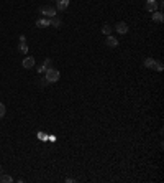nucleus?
<instances>
[{
    "mask_svg": "<svg viewBox=\"0 0 164 183\" xmlns=\"http://www.w3.org/2000/svg\"><path fill=\"white\" fill-rule=\"evenodd\" d=\"M44 73H46V78H44V79H46L48 83H56L57 79L61 78V73L57 71V70H54V68H48Z\"/></svg>",
    "mask_w": 164,
    "mask_h": 183,
    "instance_id": "f257e3e1",
    "label": "nucleus"
},
{
    "mask_svg": "<svg viewBox=\"0 0 164 183\" xmlns=\"http://www.w3.org/2000/svg\"><path fill=\"white\" fill-rule=\"evenodd\" d=\"M39 13L43 17H46V18H52V17H56V8L51 7V5H43L39 8Z\"/></svg>",
    "mask_w": 164,
    "mask_h": 183,
    "instance_id": "f03ea898",
    "label": "nucleus"
},
{
    "mask_svg": "<svg viewBox=\"0 0 164 183\" xmlns=\"http://www.w3.org/2000/svg\"><path fill=\"white\" fill-rule=\"evenodd\" d=\"M144 10H148V12H156V10H157V2H156V0H146Z\"/></svg>",
    "mask_w": 164,
    "mask_h": 183,
    "instance_id": "7ed1b4c3",
    "label": "nucleus"
},
{
    "mask_svg": "<svg viewBox=\"0 0 164 183\" xmlns=\"http://www.w3.org/2000/svg\"><path fill=\"white\" fill-rule=\"evenodd\" d=\"M21 66L25 68V70H31V68L34 66V58H33V56H26V58L23 60Z\"/></svg>",
    "mask_w": 164,
    "mask_h": 183,
    "instance_id": "20e7f679",
    "label": "nucleus"
},
{
    "mask_svg": "<svg viewBox=\"0 0 164 183\" xmlns=\"http://www.w3.org/2000/svg\"><path fill=\"white\" fill-rule=\"evenodd\" d=\"M115 30L120 33V35H125V33H128V25L125 23V22H118V23L115 25Z\"/></svg>",
    "mask_w": 164,
    "mask_h": 183,
    "instance_id": "39448f33",
    "label": "nucleus"
},
{
    "mask_svg": "<svg viewBox=\"0 0 164 183\" xmlns=\"http://www.w3.org/2000/svg\"><path fill=\"white\" fill-rule=\"evenodd\" d=\"M105 45L110 48H116L118 46V40H115L112 35H107V38H105Z\"/></svg>",
    "mask_w": 164,
    "mask_h": 183,
    "instance_id": "423d86ee",
    "label": "nucleus"
},
{
    "mask_svg": "<svg viewBox=\"0 0 164 183\" xmlns=\"http://www.w3.org/2000/svg\"><path fill=\"white\" fill-rule=\"evenodd\" d=\"M36 26L38 28H46V26H51V18H39V20H36Z\"/></svg>",
    "mask_w": 164,
    "mask_h": 183,
    "instance_id": "0eeeda50",
    "label": "nucleus"
},
{
    "mask_svg": "<svg viewBox=\"0 0 164 183\" xmlns=\"http://www.w3.org/2000/svg\"><path fill=\"white\" fill-rule=\"evenodd\" d=\"M18 50L21 51V53H28V46H26V38L25 36H20V46H18Z\"/></svg>",
    "mask_w": 164,
    "mask_h": 183,
    "instance_id": "6e6552de",
    "label": "nucleus"
},
{
    "mask_svg": "<svg viewBox=\"0 0 164 183\" xmlns=\"http://www.w3.org/2000/svg\"><path fill=\"white\" fill-rule=\"evenodd\" d=\"M162 20H164L162 12H153V22H156V23H162Z\"/></svg>",
    "mask_w": 164,
    "mask_h": 183,
    "instance_id": "1a4fd4ad",
    "label": "nucleus"
},
{
    "mask_svg": "<svg viewBox=\"0 0 164 183\" xmlns=\"http://www.w3.org/2000/svg\"><path fill=\"white\" fill-rule=\"evenodd\" d=\"M67 5H69V0H59V2H57V7H56V10H66L67 8Z\"/></svg>",
    "mask_w": 164,
    "mask_h": 183,
    "instance_id": "9d476101",
    "label": "nucleus"
},
{
    "mask_svg": "<svg viewBox=\"0 0 164 183\" xmlns=\"http://www.w3.org/2000/svg\"><path fill=\"white\" fill-rule=\"evenodd\" d=\"M49 65H51V61H49V60H46V61L43 63V65H41V66L38 68V73H39V74H41V73H44V71L49 68Z\"/></svg>",
    "mask_w": 164,
    "mask_h": 183,
    "instance_id": "9b49d317",
    "label": "nucleus"
},
{
    "mask_svg": "<svg viewBox=\"0 0 164 183\" xmlns=\"http://www.w3.org/2000/svg\"><path fill=\"white\" fill-rule=\"evenodd\" d=\"M61 23H62V22H61V18H57V17H52V18H51V26L59 28V26H61Z\"/></svg>",
    "mask_w": 164,
    "mask_h": 183,
    "instance_id": "f8f14e48",
    "label": "nucleus"
},
{
    "mask_svg": "<svg viewBox=\"0 0 164 183\" xmlns=\"http://www.w3.org/2000/svg\"><path fill=\"white\" fill-rule=\"evenodd\" d=\"M13 178L10 175H0V183H11Z\"/></svg>",
    "mask_w": 164,
    "mask_h": 183,
    "instance_id": "ddd939ff",
    "label": "nucleus"
},
{
    "mask_svg": "<svg viewBox=\"0 0 164 183\" xmlns=\"http://www.w3.org/2000/svg\"><path fill=\"white\" fill-rule=\"evenodd\" d=\"M102 33H103L105 36L110 35V33H112V26H110V25H103V26H102Z\"/></svg>",
    "mask_w": 164,
    "mask_h": 183,
    "instance_id": "4468645a",
    "label": "nucleus"
},
{
    "mask_svg": "<svg viewBox=\"0 0 164 183\" xmlns=\"http://www.w3.org/2000/svg\"><path fill=\"white\" fill-rule=\"evenodd\" d=\"M162 63L161 61H154V65H153V70H156V71H162Z\"/></svg>",
    "mask_w": 164,
    "mask_h": 183,
    "instance_id": "2eb2a0df",
    "label": "nucleus"
},
{
    "mask_svg": "<svg viewBox=\"0 0 164 183\" xmlns=\"http://www.w3.org/2000/svg\"><path fill=\"white\" fill-rule=\"evenodd\" d=\"M153 65H154V60L153 58H146L144 60V66L146 68H153Z\"/></svg>",
    "mask_w": 164,
    "mask_h": 183,
    "instance_id": "dca6fc26",
    "label": "nucleus"
},
{
    "mask_svg": "<svg viewBox=\"0 0 164 183\" xmlns=\"http://www.w3.org/2000/svg\"><path fill=\"white\" fill-rule=\"evenodd\" d=\"M3 116H5V106L0 102V117H3Z\"/></svg>",
    "mask_w": 164,
    "mask_h": 183,
    "instance_id": "f3484780",
    "label": "nucleus"
},
{
    "mask_svg": "<svg viewBox=\"0 0 164 183\" xmlns=\"http://www.w3.org/2000/svg\"><path fill=\"white\" fill-rule=\"evenodd\" d=\"M0 173H2V165H0Z\"/></svg>",
    "mask_w": 164,
    "mask_h": 183,
    "instance_id": "a211bd4d",
    "label": "nucleus"
},
{
    "mask_svg": "<svg viewBox=\"0 0 164 183\" xmlns=\"http://www.w3.org/2000/svg\"><path fill=\"white\" fill-rule=\"evenodd\" d=\"M56 2H59V0H56Z\"/></svg>",
    "mask_w": 164,
    "mask_h": 183,
    "instance_id": "6ab92c4d",
    "label": "nucleus"
}]
</instances>
